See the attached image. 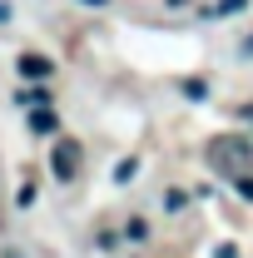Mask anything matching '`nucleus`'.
<instances>
[{
  "label": "nucleus",
  "instance_id": "obj_1",
  "mask_svg": "<svg viewBox=\"0 0 253 258\" xmlns=\"http://www.w3.org/2000/svg\"><path fill=\"white\" fill-rule=\"evenodd\" d=\"M248 139H238V134H219V139H209V169L223 174V179H238V174H248Z\"/></svg>",
  "mask_w": 253,
  "mask_h": 258
},
{
  "label": "nucleus",
  "instance_id": "obj_4",
  "mask_svg": "<svg viewBox=\"0 0 253 258\" xmlns=\"http://www.w3.org/2000/svg\"><path fill=\"white\" fill-rule=\"evenodd\" d=\"M30 129L35 134H55V129H60V114H55L50 104H35L30 109Z\"/></svg>",
  "mask_w": 253,
  "mask_h": 258
},
{
  "label": "nucleus",
  "instance_id": "obj_10",
  "mask_svg": "<svg viewBox=\"0 0 253 258\" xmlns=\"http://www.w3.org/2000/svg\"><path fill=\"white\" fill-rule=\"evenodd\" d=\"M248 50H253V40H248Z\"/></svg>",
  "mask_w": 253,
  "mask_h": 258
},
{
  "label": "nucleus",
  "instance_id": "obj_8",
  "mask_svg": "<svg viewBox=\"0 0 253 258\" xmlns=\"http://www.w3.org/2000/svg\"><path fill=\"white\" fill-rule=\"evenodd\" d=\"M214 258H238V248H233V243H223V248H219Z\"/></svg>",
  "mask_w": 253,
  "mask_h": 258
},
{
  "label": "nucleus",
  "instance_id": "obj_2",
  "mask_svg": "<svg viewBox=\"0 0 253 258\" xmlns=\"http://www.w3.org/2000/svg\"><path fill=\"white\" fill-rule=\"evenodd\" d=\"M50 169H55V179H65V184H70V179L80 174V144H75V139H60V144H55Z\"/></svg>",
  "mask_w": 253,
  "mask_h": 258
},
{
  "label": "nucleus",
  "instance_id": "obj_7",
  "mask_svg": "<svg viewBox=\"0 0 253 258\" xmlns=\"http://www.w3.org/2000/svg\"><path fill=\"white\" fill-rule=\"evenodd\" d=\"M243 5H248V0H219L214 10H219V15H233V10H243Z\"/></svg>",
  "mask_w": 253,
  "mask_h": 258
},
{
  "label": "nucleus",
  "instance_id": "obj_3",
  "mask_svg": "<svg viewBox=\"0 0 253 258\" xmlns=\"http://www.w3.org/2000/svg\"><path fill=\"white\" fill-rule=\"evenodd\" d=\"M20 75H25V80H35V85H45V80L55 75V64L45 60V55H30V50H25V55H20Z\"/></svg>",
  "mask_w": 253,
  "mask_h": 258
},
{
  "label": "nucleus",
  "instance_id": "obj_5",
  "mask_svg": "<svg viewBox=\"0 0 253 258\" xmlns=\"http://www.w3.org/2000/svg\"><path fill=\"white\" fill-rule=\"evenodd\" d=\"M129 238L144 243V238H149V224H144V219H129Z\"/></svg>",
  "mask_w": 253,
  "mask_h": 258
},
{
  "label": "nucleus",
  "instance_id": "obj_6",
  "mask_svg": "<svg viewBox=\"0 0 253 258\" xmlns=\"http://www.w3.org/2000/svg\"><path fill=\"white\" fill-rule=\"evenodd\" d=\"M233 184H238V199H253V174H238Z\"/></svg>",
  "mask_w": 253,
  "mask_h": 258
},
{
  "label": "nucleus",
  "instance_id": "obj_9",
  "mask_svg": "<svg viewBox=\"0 0 253 258\" xmlns=\"http://www.w3.org/2000/svg\"><path fill=\"white\" fill-rule=\"evenodd\" d=\"M85 5H104V0H85Z\"/></svg>",
  "mask_w": 253,
  "mask_h": 258
}]
</instances>
